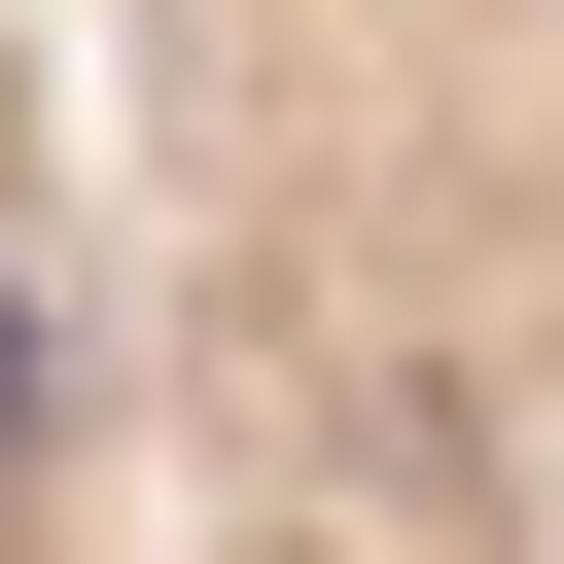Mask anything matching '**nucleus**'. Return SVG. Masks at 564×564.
<instances>
[{
  "label": "nucleus",
  "instance_id": "nucleus-2",
  "mask_svg": "<svg viewBox=\"0 0 564 564\" xmlns=\"http://www.w3.org/2000/svg\"><path fill=\"white\" fill-rule=\"evenodd\" d=\"M0 564H141V317H106V35L0 0Z\"/></svg>",
  "mask_w": 564,
  "mask_h": 564
},
{
  "label": "nucleus",
  "instance_id": "nucleus-1",
  "mask_svg": "<svg viewBox=\"0 0 564 564\" xmlns=\"http://www.w3.org/2000/svg\"><path fill=\"white\" fill-rule=\"evenodd\" d=\"M141 564H564V0H106Z\"/></svg>",
  "mask_w": 564,
  "mask_h": 564
}]
</instances>
